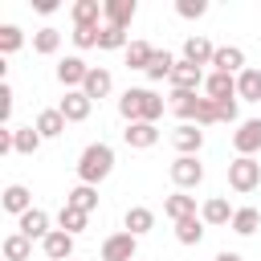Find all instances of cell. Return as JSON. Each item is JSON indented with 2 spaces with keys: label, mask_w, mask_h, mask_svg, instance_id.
<instances>
[{
  "label": "cell",
  "mask_w": 261,
  "mask_h": 261,
  "mask_svg": "<svg viewBox=\"0 0 261 261\" xmlns=\"http://www.w3.org/2000/svg\"><path fill=\"white\" fill-rule=\"evenodd\" d=\"M237 98L241 102H261V69H245V73H237Z\"/></svg>",
  "instance_id": "21"
},
{
  "label": "cell",
  "mask_w": 261,
  "mask_h": 261,
  "mask_svg": "<svg viewBox=\"0 0 261 261\" xmlns=\"http://www.w3.org/2000/svg\"><path fill=\"white\" fill-rule=\"evenodd\" d=\"M33 8H37V12H45V16H49V12H57V0H33Z\"/></svg>",
  "instance_id": "42"
},
{
  "label": "cell",
  "mask_w": 261,
  "mask_h": 261,
  "mask_svg": "<svg viewBox=\"0 0 261 261\" xmlns=\"http://www.w3.org/2000/svg\"><path fill=\"white\" fill-rule=\"evenodd\" d=\"M0 204H4V212L24 216V212L33 208V196H29V188H24V184H8V188H4V196H0Z\"/></svg>",
  "instance_id": "19"
},
{
  "label": "cell",
  "mask_w": 261,
  "mask_h": 261,
  "mask_svg": "<svg viewBox=\"0 0 261 261\" xmlns=\"http://www.w3.org/2000/svg\"><path fill=\"white\" fill-rule=\"evenodd\" d=\"M232 147H237V155H253V151H261V118L241 122V126L232 130Z\"/></svg>",
  "instance_id": "9"
},
{
  "label": "cell",
  "mask_w": 261,
  "mask_h": 261,
  "mask_svg": "<svg viewBox=\"0 0 261 261\" xmlns=\"http://www.w3.org/2000/svg\"><path fill=\"white\" fill-rule=\"evenodd\" d=\"M200 237H204V220H200V216L175 220V241H179V245H200Z\"/></svg>",
  "instance_id": "31"
},
{
  "label": "cell",
  "mask_w": 261,
  "mask_h": 261,
  "mask_svg": "<svg viewBox=\"0 0 261 261\" xmlns=\"http://www.w3.org/2000/svg\"><path fill=\"white\" fill-rule=\"evenodd\" d=\"M163 212H167L171 220H188V216H196V196L175 192V196H167V200H163Z\"/></svg>",
  "instance_id": "26"
},
{
  "label": "cell",
  "mask_w": 261,
  "mask_h": 261,
  "mask_svg": "<svg viewBox=\"0 0 261 261\" xmlns=\"http://www.w3.org/2000/svg\"><path fill=\"white\" fill-rule=\"evenodd\" d=\"M98 33H102V29H73L69 37H73L77 49H90V45H98Z\"/></svg>",
  "instance_id": "39"
},
{
  "label": "cell",
  "mask_w": 261,
  "mask_h": 261,
  "mask_svg": "<svg viewBox=\"0 0 261 261\" xmlns=\"http://www.w3.org/2000/svg\"><path fill=\"white\" fill-rule=\"evenodd\" d=\"M151 57H155V45H151V41H130V45H126V65H130V69H147Z\"/></svg>",
  "instance_id": "28"
},
{
  "label": "cell",
  "mask_w": 261,
  "mask_h": 261,
  "mask_svg": "<svg viewBox=\"0 0 261 261\" xmlns=\"http://www.w3.org/2000/svg\"><path fill=\"white\" fill-rule=\"evenodd\" d=\"M102 261H135V237L130 232H110L102 241Z\"/></svg>",
  "instance_id": "8"
},
{
  "label": "cell",
  "mask_w": 261,
  "mask_h": 261,
  "mask_svg": "<svg viewBox=\"0 0 261 261\" xmlns=\"http://www.w3.org/2000/svg\"><path fill=\"white\" fill-rule=\"evenodd\" d=\"M122 45H126V29L102 24V33H98V49H122Z\"/></svg>",
  "instance_id": "36"
},
{
  "label": "cell",
  "mask_w": 261,
  "mask_h": 261,
  "mask_svg": "<svg viewBox=\"0 0 261 261\" xmlns=\"http://www.w3.org/2000/svg\"><path fill=\"white\" fill-rule=\"evenodd\" d=\"M257 224H261V212H257V208H237V212H232V232L253 237V232H257Z\"/></svg>",
  "instance_id": "33"
},
{
  "label": "cell",
  "mask_w": 261,
  "mask_h": 261,
  "mask_svg": "<svg viewBox=\"0 0 261 261\" xmlns=\"http://www.w3.org/2000/svg\"><path fill=\"white\" fill-rule=\"evenodd\" d=\"M110 90H114V77H110V69H102V65H98V69H90V77H86L82 94L94 102V98H106Z\"/></svg>",
  "instance_id": "20"
},
{
  "label": "cell",
  "mask_w": 261,
  "mask_h": 261,
  "mask_svg": "<svg viewBox=\"0 0 261 261\" xmlns=\"http://www.w3.org/2000/svg\"><path fill=\"white\" fill-rule=\"evenodd\" d=\"M41 147V130L37 126H16V151L20 155H33Z\"/></svg>",
  "instance_id": "35"
},
{
  "label": "cell",
  "mask_w": 261,
  "mask_h": 261,
  "mask_svg": "<svg viewBox=\"0 0 261 261\" xmlns=\"http://www.w3.org/2000/svg\"><path fill=\"white\" fill-rule=\"evenodd\" d=\"M16 232H24L29 241H37V237L45 241V237L53 232V228H49V212H45V208H29V212L16 220Z\"/></svg>",
  "instance_id": "11"
},
{
  "label": "cell",
  "mask_w": 261,
  "mask_h": 261,
  "mask_svg": "<svg viewBox=\"0 0 261 261\" xmlns=\"http://www.w3.org/2000/svg\"><path fill=\"white\" fill-rule=\"evenodd\" d=\"M102 16H106V24L126 29V24L135 20V0H106V4H102Z\"/></svg>",
  "instance_id": "18"
},
{
  "label": "cell",
  "mask_w": 261,
  "mask_h": 261,
  "mask_svg": "<svg viewBox=\"0 0 261 261\" xmlns=\"http://www.w3.org/2000/svg\"><path fill=\"white\" fill-rule=\"evenodd\" d=\"M167 175H171L175 188H196V184L204 179V163H196V155H179V159L167 167Z\"/></svg>",
  "instance_id": "4"
},
{
  "label": "cell",
  "mask_w": 261,
  "mask_h": 261,
  "mask_svg": "<svg viewBox=\"0 0 261 261\" xmlns=\"http://www.w3.org/2000/svg\"><path fill=\"white\" fill-rule=\"evenodd\" d=\"M171 139H175V147H179V155H196V151L204 147V130H196L192 122H184V126H179V130H175Z\"/></svg>",
  "instance_id": "25"
},
{
  "label": "cell",
  "mask_w": 261,
  "mask_h": 261,
  "mask_svg": "<svg viewBox=\"0 0 261 261\" xmlns=\"http://www.w3.org/2000/svg\"><path fill=\"white\" fill-rule=\"evenodd\" d=\"M216 261H245V257H241V253H220Z\"/></svg>",
  "instance_id": "43"
},
{
  "label": "cell",
  "mask_w": 261,
  "mask_h": 261,
  "mask_svg": "<svg viewBox=\"0 0 261 261\" xmlns=\"http://www.w3.org/2000/svg\"><path fill=\"white\" fill-rule=\"evenodd\" d=\"M122 139H126V147L147 151V147H155V143H159V126H155V122H126Z\"/></svg>",
  "instance_id": "10"
},
{
  "label": "cell",
  "mask_w": 261,
  "mask_h": 261,
  "mask_svg": "<svg viewBox=\"0 0 261 261\" xmlns=\"http://www.w3.org/2000/svg\"><path fill=\"white\" fill-rule=\"evenodd\" d=\"M179 61H175V53H167V49H155V57H151V65L143 69L151 82H163V77H171V69H175Z\"/></svg>",
  "instance_id": "24"
},
{
  "label": "cell",
  "mask_w": 261,
  "mask_h": 261,
  "mask_svg": "<svg viewBox=\"0 0 261 261\" xmlns=\"http://www.w3.org/2000/svg\"><path fill=\"white\" fill-rule=\"evenodd\" d=\"M90 69H94V65H86L82 57H65V61L57 65V82H61L65 90H82L86 77H90Z\"/></svg>",
  "instance_id": "7"
},
{
  "label": "cell",
  "mask_w": 261,
  "mask_h": 261,
  "mask_svg": "<svg viewBox=\"0 0 261 261\" xmlns=\"http://www.w3.org/2000/svg\"><path fill=\"white\" fill-rule=\"evenodd\" d=\"M171 98H175L171 106H175V114H179L184 122H192V118L200 114V102H204L200 94H171Z\"/></svg>",
  "instance_id": "34"
},
{
  "label": "cell",
  "mask_w": 261,
  "mask_h": 261,
  "mask_svg": "<svg viewBox=\"0 0 261 261\" xmlns=\"http://www.w3.org/2000/svg\"><path fill=\"white\" fill-rule=\"evenodd\" d=\"M57 45H61V33L57 29H37L33 33V53H41V57H49V53H57Z\"/></svg>",
  "instance_id": "32"
},
{
  "label": "cell",
  "mask_w": 261,
  "mask_h": 261,
  "mask_svg": "<svg viewBox=\"0 0 261 261\" xmlns=\"http://www.w3.org/2000/svg\"><path fill=\"white\" fill-rule=\"evenodd\" d=\"M65 204H69V208H82V212H94V208H98V192H94V184H77V188L65 196Z\"/></svg>",
  "instance_id": "29"
},
{
  "label": "cell",
  "mask_w": 261,
  "mask_h": 261,
  "mask_svg": "<svg viewBox=\"0 0 261 261\" xmlns=\"http://www.w3.org/2000/svg\"><path fill=\"white\" fill-rule=\"evenodd\" d=\"M69 261H73V257H69Z\"/></svg>",
  "instance_id": "44"
},
{
  "label": "cell",
  "mask_w": 261,
  "mask_h": 261,
  "mask_svg": "<svg viewBox=\"0 0 261 261\" xmlns=\"http://www.w3.org/2000/svg\"><path fill=\"white\" fill-rule=\"evenodd\" d=\"M8 114H12V86L4 82L0 86V122H8Z\"/></svg>",
  "instance_id": "40"
},
{
  "label": "cell",
  "mask_w": 261,
  "mask_h": 261,
  "mask_svg": "<svg viewBox=\"0 0 261 261\" xmlns=\"http://www.w3.org/2000/svg\"><path fill=\"white\" fill-rule=\"evenodd\" d=\"M212 57H216V45L208 41V37H188L184 41V61H192V65H212Z\"/></svg>",
  "instance_id": "15"
},
{
  "label": "cell",
  "mask_w": 261,
  "mask_h": 261,
  "mask_svg": "<svg viewBox=\"0 0 261 261\" xmlns=\"http://www.w3.org/2000/svg\"><path fill=\"white\" fill-rule=\"evenodd\" d=\"M20 41H24V37H20L16 24H0V53H16Z\"/></svg>",
  "instance_id": "37"
},
{
  "label": "cell",
  "mask_w": 261,
  "mask_h": 261,
  "mask_svg": "<svg viewBox=\"0 0 261 261\" xmlns=\"http://www.w3.org/2000/svg\"><path fill=\"white\" fill-rule=\"evenodd\" d=\"M232 212H237V208H228V200H224V196H212V200H204L200 220H204V224H212V228H220V224H232Z\"/></svg>",
  "instance_id": "17"
},
{
  "label": "cell",
  "mask_w": 261,
  "mask_h": 261,
  "mask_svg": "<svg viewBox=\"0 0 261 261\" xmlns=\"http://www.w3.org/2000/svg\"><path fill=\"white\" fill-rule=\"evenodd\" d=\"M204 98H212V102L237 98V77H228V73H208V77H204Z\"/></svg>",
  "instance_id": "16"
},
{
  "label": "cell",
  "mask_w": 261,
  "mask_h": 261,
  "mask_svg": "<svg viewBox=\"0 0 261 261\" xmlns=\"http://www.w3.org/2000/svg\"><path fill=\"white\" fill-rule=\"evenodd\" d=\"M249 65H245V49H237V45H220L216 49V57H212V73H245Z\"/></svg>",
  "instance_id": "6"
},
{
  "label": "cell",
  "mask_w": 261,
  "mask_h": 261,
  "mask_svg": "<svg viewBox=\"0 0 261 261\" xmlns=\"http://www.w3.org/2000/svg\"><path fill=\"white\" fill-rule=\"evenodd\" d=\"M175 12H179V16H188V20H196V16H204V12H208V4H204V0H179V4H175Z\"/></svg>",
  "instance_id": "38"
},
{
  "label": "cell",
  "mask_w": 261,
  "mask_h": 261,
  "mask_svg": "<svg viewBox=\"0 0 261 261\" xmlns=\"http://www.w3.org/2000/svg\"><path fill=\"white\" fill-rule=\"evenodd\" d=\"M4 261H29V253H33V241L24 237V232H12V237H4Z\"/></svg>",
  "instance_id": "27"
},
{
  "label": "cell",
  "mask_w": 261,
  "mask_h": 261,
  "mask_svg": "<svg viewBox=\"0 0 261 261\" xmlns=\"http://www.w3.org/2000/svg\"><path fill=\"white\" fill-rule=\"evenodd\" d=\"M41 249H45L49 261H69V257H73V237H69L65 228H53V232L41 241Z\"/></svg>",
  "instance_id": "13"
},
{
  "label": "cell",
  "mask_w": 261,
  "mask_h": 261,
  "mask_svg": "<svg viewBox=\"0 0 261 261\" xmlns=\"http://www.w3.org/2000/svg\"><path fill=\"white\" fill-rule=\"evenodd\" d=\"M110 171H114V151H110L106 143H90V147L77 155V179H82V184H102Z\"/></svg>",
  "instance_id": "2"
},
{
  "label": "cell",
  "mask_w": 261,
  "mask_h": 261,
  "mask_svg": "<svg viewBox=\"0 0 261 261\" xmlns=\"http://www.w3.org/2000/svg\"><path fill=\"white\" fill-rule=\"evenodd\" d=\"M37 130H41V139H57L61 130H65V114L57 110V106H49V110H41L37 114V122H33Z\"/></svg>",
  "instance_id": "22"
},
{
  "label": "cell",
  "mask_w": 261,
  "mask_h": 261,
  "mask_svg": "<svg viewBox=\"0 0 261 261\" xmlns=\"http://www.w3.org/2000/svg\"><path fill=\"white\" fill-rule=\"evenodd\" d=\"M118 114L126 122H155L163 114V98L155 90H126L118 98Z\"/></svg>",
  "instance_id": "1"
},
{
  "label": "cell",
  "mask_w": 261,
  "mask_h": 261,
  "mask_svg": "<svg viewBox=\"0 0 261 261\" xmlns=\"http://www.w3.org/2000/svg\"><path fill=\"white\" fill-rule=\"evenodd\" d=\"M167 82H171V90H175V94H196V90L204 86V69H200V65H192V61H179V65L171 69V77H167Z\"/></svg>",
  "instance_id": "5"
},
{
  "label": "cell",
  "mask_w": 261,
  "mask_h": 261,
  "mask_svg": "<svg viewBox=\"0 0 261 261\" xmlns=\"http://www.w3.org/2000/svg\"><path fill=\"white\" fill-rule=\"evenodd\" d=\"M69 16H73V29H102V4L98 0H77L69 8Z\"/></svg>",
  "instance_id": "14"
},
{
  "label": "cell",
  "mask_w": 261,
  "mask_h": 261,
  "mask_svg": "<svg viewBox=\"0 0 261 261\" xmlns=\"http://www.w3.org/2000/svg\"><path fill=\"white\" fill-rule=\"evenodd\" d=\"M216 110H220V122H237V98H228V102H216Z\"/></svg>",
  "instance_id": "41"
},
{
  "label": "cell",
  "mask_w": 261,
  "mask_h": 261,
  "mask_svg": "<svg viewBox=\"0 0 261 261\" xmlns=\"http://www.w3.org/2000/svg\"><path fill=\"white\" fill-rule=\"evenodd\" d=\"M57 224L73 237V232H82L86 224H90V212H82V208H69V204H61V212H57Z\"/></svg>",
  "instance_id": "30"
},
{
  "label": "cell",
  "mask_w": 261,
  "mask_h": 261,
  "mask_svg": "<svg viewBox=\"0 0 261 261\" xmlns=\"http://www.w3.org/2000/svg\"><path fill=\"white\" fill-rule=\"evenodd\" d=\"M90 106H94V102H90L82 90H65V98H61L57 110L65 114V122H86V118H90Z\"/></svg>",
  "instance_id": "12"
},
{
  "label": "cell",
  "mask_w": 261,
  "mask_h": 261,
  "mask_svg": "<svg viewBox=\"0 0 261 261\" xmlns=\"http://www.w3.org/2000/svg\"><path fill=\"white\" fill-rule=\"evenodd\" d=\"M257 184H261V163H257L253 155H237V159L228 163V188L245 196V192H253Z\"/></svg>",
  "instance_id": "3"
},
{
  "label": "cell",
  "mask_w": 261,
  "mask_h": 261,
  "mask_svg": "<svg viewBox=\"0 0 261 261\" xmlns=\"http://www.w3.org/2000/svg\"><path fill=\"white\" fill-rule=\"evenodd\" d=\"M151 228H155V212H151V208H143V204L126 208V232H130V237H143V232H151Z\"/></svg>",
  "instance_id": "23"
}]
</instances>
